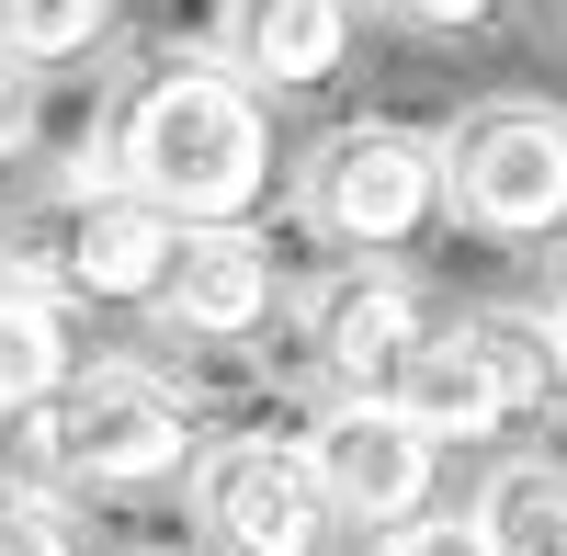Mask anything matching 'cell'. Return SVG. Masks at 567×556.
I'll return each instance as SVG.
<instances>
[{
    "label": "cell",
    "instance_id": "obj_1",
    "mask_svg": "<svg viewBox=\"0 0 567 556\" xmlns=\"http://www.w3.org/2000/svg\"><path fill=\"white\" fill-rule=\"evenodd\" d=\"M125 194L171 216L182 239H216V227H250L272 205V114L261 91L227 58H171L125 91Z\"/></svg>",
    "mask_w": 567,
    "mask_h": 556
},
{
    "label": "cell",
    "instance_id": "obj_2",
    "mask_svg": "<svg viewBox=\"0 0 567 556\" xmlns=\"http://www.w3.org/2000/svg\"><path fill=\"white\" fill-rule=\"evenodd\" d=\"M194 454H205V409L171 375H148V363H80L23 421L34 488H91V500L171 488V477H194Z\"/></svg>",
    "mask_w": 567,
    "mask_h": 556
},
{
    "label": "cell",
    "instance_id": "obj_3",
    "mask_svg": "<svg viewBox=\"0 0 567 556\" xmlns=\"http://www.w3.org/2000/svg\"><path fill=\"white\" fill-rule=\"evenodd\" d=\"M296 205L341 261H386L443 216V136H420L398 114H352V125H329L307 148Z\"/></svg>",
    "mask_w": 567,
    "mask_h": 556
},
{
    "label": "cell",
    "instance_id": "obj_4",
    "mask_svg": "<svg viewBox=\"0 0 567 556\" xmlns=\"http://www.w3.org/2000/svg\"><path fill=\"white\" fill-rule=\"evenodd\" d=\"M443 216L477 227V239H556L567 227V114L477 103L443 136Z\"/></svg>",
    "mask_w": 567,
    "mask_h": 556
},
{
    "label": "cell",
    "instance_id": "obj_5",
    "mask_svg": "<svg viewBox=\"0 0 567 556\" xmlns=\"http://www.w3.org/2000/svg\"><path fill=\"white\" fill-rule=\"evenodd\" d=\"M296 454L329 500V523H363V534H409L432 523V477H443V443L398 421L386 398H318L296 421Z\"/></svg>",
    "mask_w": 567,
    "mask_h": 556
},
{
    "label": "cell",
    "instance_id": "obj_6",
    "mask_svg": "<svg viewBox=\"0 0 567 556\" xmlns=\"http://www.w3.org/2000/svg\"><path fill=\"white\" fill-rule=\"evenodd\" d=\"M182 500H194V534L216 556H318L329 534V500L307 477L296 432H216L182 477Z\"/></svg>",
    "mask_w": 567,
    "mask_h": 556
},
{
    "label": "cell",
    "instance_id": "obj_7",
    "mask_svg": "<svg viewBox=\"0 0 567 556\" xmlns=\"http://www.w3.org/2000/svg\"><path fill=\"white\" fill-rule=\"evenodd\" d=\"M420 330H432V318H420V296L386 261H341L307 296V363L329 375V398H386L398 363L420 352Z\"/></svg>",
    "mask_w": 567,
    "mask_h": 556
},
{
    "label": "cell",
    "instance_id": "obj_8",
    "mask_svg": "<svg viewBox=\"0 0 567 556\" xmlns=\"http://www.w3.org/2000/svg\"><path fill=\"white\" fill-rule=\"evenodd\" d=\"M272 307H284V261L250 239V227H216V239H182L171 261V285H159V330L182 352H250L272 330Z\"/></svg>",
    "mask_w": 567,
    "mask_h": 556
},
{
    "label": "cell",
    "instance_id": "obj_9",
    "mask_svg": "<svg viewBox=\"0 0 567 556\" xmlns=\"http://www.w3.org/2000/svg\"><path fill=\"white\" fill-rule=\"evenodd\" d=\"M171 261H182V227L148 216L136 194H103V205H69L58 250H45V285L69 307H159Z\"/></svg>",
    "mask_w": 567,
    "mask_h": 556
},
{
    "label": "cell",
    "instance_id": "obj_10",
    "mask_svg": "<svg viewBox=\"0 0 567 556\" xmlns=\"http://www.w3.org/2000/svg\"><path fill=\"white\" fill-rule=\"evenodd\" d=\"M352 34H363V0H227L216 58L250 91H318L352 69Z\"/></svg>",
    "mask_w": 567,
    "mask_h": 556
},
{
    "label": "cell",
    "instance_id": "obj_11",
    "mask_svg": "<svg viewBox=\"0 0 567 556\" xmlns=\"http://www.w3.org/2000/svg\"><path fill=\"white\" fill-rule=\"evenodd\" d=\"M386 409L420 421L432 443H488V432H511V387H499V363H488L477 330H420V352L398 363Z\"/></svg>",
    "mask_w": 567,
    "mask_h": 556
},
{
    "label": "cell",
    "instance_id": "obj_12",
    "mask_svg": "<svg viewBox=\"0 0 567 556\" xmlns=\"http://www.w3.org/2000/svg\"><path fill=\"white\" fill-rule=\"evenodd\" d=\"M80 375V330L69 296L34 285V272H0V421H34L45 398Z\"/></svg>",
    "mask_w": 567,
    "mask_h": 556
},
{
    "label": "cell",
    "instance_id": "obj_13",
    "mask_svg": "<svg viewBox=\"0 0 567 556\" xmlns=\"http://www.w3.org/2000/svg\"><path fill=\"white\" fill-rule=\"evenodd\" d=\"M465 534H477V556H567V466L556 454H511L477 488Z\"/></svg>",
    "mask_w": 567,
    "mask_h": 556
},
{
    "label": "cell",
    "instance_id": "obj_14",
    "mask_svg": "<svg viewBox=\"0 0 567 556\" xmlns=\"http://www.w3.org/2000/svg\"><path fill=\"white\" fill-rule=\"evenodd\" d=\"M125 0H0V58H12L23 80H69L114 45Z\"/></svg>",
    "mask_w": 567,
    "mask_h": 556
},
{
    "label": "cell",
    "instance_id": "obj_15",
    "mask_svg": "<svg viewBox=\"0 0 567 556\" xmlns=\"http://www.w3.org/2000/svg\"><path fill=\"white\" fill-rule=\"evenodd\" d=\"M465 330L488 341L499 387H511V421H534V409H556V398H567V363H556V330H545L534 307H488V318H465Z\"/></svg>",
    "mask_w": 567,
    "mask_h": 556
},
{
    "label": "cell",
    "instance_id": "obj_16",
    "mask_svg": "<svg viewBox=\"0 0 567 556\" xmlns=\"http://www.w3.org/2000/svg\"><path fill=\"white\" fill-rule=\"evenodd\" d=\"M0 556H80L58 488H0Z\"/></svg>",
    "mask_w": 567,
    "mask_h": 556
},
{
    "label": "cell",
    "instance_id": "obj_17",
    "mask_svg": "<svg viewBox=\"0 0 567 556\" xmlns=\"http://www.w3.org/2000/svg\"><path fill=\"white\" fill-rule=\"evenodd\" d=\"M363 556H477V534H465V523H443V512H432V523H409V534H374Z\"/></svg>",
    "mask_w": 567,
    "mask_h": 556
},
{
    "label": "cell",
    "instance_id": "obj_18",
    "mask_svg": "<svg viewBox=\"0 0 567 556\" xmlns=\"http://www.w3.org/2000/svg\"><path fill=\"white\" fill-rule=\"evenodd\" d=\"M398 23H420V34H465V23H488L499 0H386Z\"/></svg>",
    "mask_w": 567,
    "mask_h": 556
},
{
    "label": "cell",
    "instance_id": "obj_19",
    "mask_svg": "<svg viewBox=\"0 0 567 556\" xmlns=\"http://www.w3.org/2000/svg\"><path fill=\"white\" fill-rule=\"evenodd\" d=\"M23 114H34V80L0 58V159H12V136H23Z\"/></svg>",
    "mask_w": 567,
    "mask_h": 556
},
{
    "label": "cell",
    "instance_id": "obj_20",
    "mask_svg": "<svg viewBox=\"0 0 567 556\" xmlns=\"http://www.w3.org/2000/svg\"><path fill=\"white\" fill-rule=\"evenodd\" d=\"M545 330H556V363H567V285H556V307H545Z\"/></svg>",
    "mask_w": 567,
    "mask_h": 556
},
{
    "label": "cell",
    "instance_id": "obj_21",
    "mask_svg": "<svg viewBox=\"0 0 567 556\" xmlns=\"http://www.w3.org/2000/svg\"><path fill=\"white\" fill-rule=\"evenodd\" d=\"M0 488H12V477H0Z\"/></svg>",
    "mask_w": 567,
    "mask_h": 556
}]
</instances>
